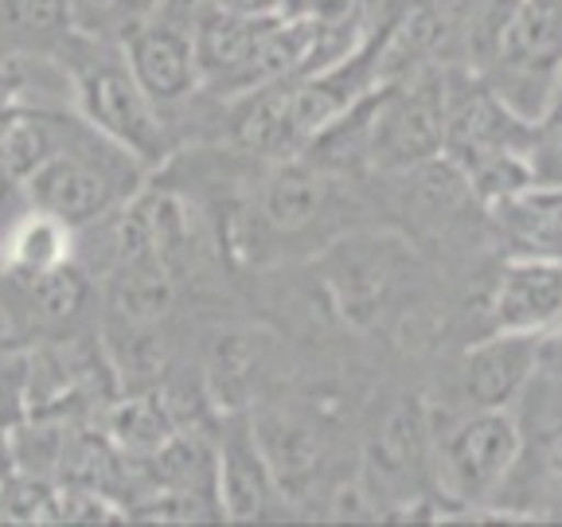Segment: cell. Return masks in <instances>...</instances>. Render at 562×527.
I'll return each instance as SVG.
<instances>
[{"mask_svg": "<svg viewBox=\"0 0 562 527\" xmlns=\"http://www.w3.org/2000/svg\"><path fill=\"white\" fill-rule=\"evenodd\" d=\"M16 441H12V434L0 426V484L9 481L12 473H16Z\"/></svg>", "mask_w": 562, "mask_h": 527, "instance_id": "23", "label": "cell"}, {"mask_svg": "<svg viewBox=\"0 0 562 527\" xmlns=\"http://www.w3.org/2000/svg\"><path fill=\"white\" fill-rule=\"evenodd\" d=\"M0 524H59V489L16 469L0 484Z\"/></svg>", "mask_w": 562, "mask_h": 527, "instance_id": "17", "label": "cell"}, {"mask_svg": "<svg viewBox=\"0 0 562 527\" xmlns=\"http://www.w3.org/2000/svg\"><path fill=\"white\" fill-rule=\"evenodd\" d=\"M27 67L32 63L20 52H9L0 59V133L9 130V122L27 105Z\"/></svg>", "mask_w": 562, "mask_h": 527, "instance_id": "20", "label": "cell"}, {"mask_svg": "<svg viewBox=\"0 0 562 527\" xmlns=\"http://www.w3.org/2000/svg\"><path fill=\"white\" fill-rule=\"evenodd\" d=\"M539 356H543V336L492 328L488 340L473 344L461 360V395H465V403L484 406V411H508L536 379Z\"/></svg>", "mask_w": 562, "mask_h": 527, "instance_id": "7", "label": "cell"}, {"mask_svg": "<svg viewBox=\"0 0 562 527\" xmlns=\"http://www.w3.org/2000/svg\"><path fill=\"white\" fill-rule=\"evenodd\" d=\"M70 32V0H0V47L9 52L52 55Z\"/></svg>", "mask_w": 562, "mask_h": 527, "instance_id": "14", "label": "cell"}, {"mask_svg": "<svg viewBox=\"0 0 562 527\" xmlns=\"http://www.w3.org/2000/svg\"><path fill=\"white\" fill-rule=\"evenodd\" d=\"M488 87L524 117L551 105L562 75V0H504L488 35Z\"/></svg>", "mask_w": 562, "mask_h": 527, "instance_id": "3", "label": "cell"}, {"mask_svg": "<svg viewBox=\"0 0 562 527\" xmlns=\"http://www.w3.org/2000/svg\"><path fill=\"white\" fill-rule=\"evenodd\" d=\"M524 453V434L512 411L473 406L465 418H453L446 430H434L430 461L438 484L453 504H488Z\"/></svg>", "mask_w": 562, "mask_h": 527, "instance_id": "5", "label": "cell"}, {"mask_svg": "<svg viewBox=\"0 0 562 527\" xmlns=\"http://www.w3.org/2000/svg\"><path fill=\"white\" fill-rule=\"evenodd\" d=\"M223 12H238V16H278L281 0H207Z\"/></svg>", "mask_w": 562, "mask_h": 527, "instance_id": "22", "label": "cell"}, {"mask_svg": "<svg viewBox=\"0 0 562 527\" xmlns=\"http://www.w3.org/2000/svg\"><path fill=\"white\" fill-rule=\"evenodd\" d=\"M215 489L227 519H266L285 504L243 411H231L227 430L215 441Z\"/></svg>", "mask_w": 562, "mask_h": 527, "instance_id": "8", "label": "cell"}, {"mask_svg": "<svg viewBox=\"0 0 562 527\" xmlns=\"http://www.w3.org/2000/svg\"><path fill=\"white\" fill-rule=\"evenodd\" d=\"M20 290L27 293L32 309L47 321H70V316H79L87 309L90 298V278L79 262H67L52 273H40L32 281H12Z\"/></svg>", "mask_w": 562, "mask_h": 527, "instance_id": "15", "label": "cell"}, {"mask_svg": "<svg viewBox=\"0 0 562 527\" xmlns=\"http://www.w3.org/2000/svg\"><path fill=\"white\" fill-rule=\"evenodd\" d=\"M24 208H27L24 188H20L16 180H12V176L4 172V168H0V231L9 227V223L16 220V215H20Z\"/></svg>", "mask_w": 562, "mask_h": 527, "instance_id": "21", "label": "cell"}, {"mask_svg": "<svg viewBox=\"0 0 562 527\" xmlns=\"http://www.w3.org/2000/svg\"><path fill=\"white\" fill-rule=\"evenodd\" d=\"M172 434H176L172 414L157 399H133V403L117 406L114 418H110V438L122 449H130L133 457L157 453Z\"/></svg>", "mask_w": 562, "mask_h": 527, "instance_id": "16", "label": "cell"}, {"mask_svg": "<svg viewBox=\"0 0 562 527\" xmlns=\"http://www.w3.org/2000/svg\"><path fill=\"white\" fill-rule=\"evenodd\" d=\"M504 238L524 258L562 262V188H524L508 200L492 203Z\"/></svg>", "mask_w": 562, "mask_h": 527, "instance_id": "12", "label": "cell"}, {"mask_svg": "<svg viewBox=\"0 0 562 527\" xmlns=\"http://www.w3.org/2000/svg\"><path fill=\"white\" fill-rule=\"evenodd\" d=\"M449 130V75L438 67H414L379 82L371 110L368 160L379 172L406 168L446 153Z\"/></svg>", "mask_w": 562, "mask_h": 527, "instance_id": "4", "label": "cell"}, {"mask_svg": "<svg viewBox=\"0 0 562 527\" xmlns=\"http://www.w3.org/2000/svg\"><path fill=\"white\" fill-rule=\"evenodd\" d=\"M9 336V321H4V313H0V340Z\"/></svg>", "mask_w": 562, "mask_h": 527, "instance_id": "24", "label": "cell"}, {"mask_svg": "<svg viewBox=\"0 0 562 527\" xmlns=\"http://www.w3.org/2000/svg\"><path fill=\"white\" fill-rule=\"evenodd\" d=\"M79 235L67 220L27 203L9 227L0 231V266L12 281H32L67 262H79Z\"/></svg>", "mask_w": 562, "mask_h": 527, "instance_id": "11", "label": "cell"}, {"mask_svg": "<svg viewBox=\"0 0 562 527\" xmlns=\"http://www.w3.org/2000/svg\"><path fill=\"white\" fill-rule=\"evenodd\" d=\"M524 160L536 188H562V102H551L543 114L531 117Z\"/></svg>", "mask_w": 562, "mask_h": 527, "instance_id": "19", "label": "cell"}, {"mask_svg": "<svg viewBox=\"0 0 562 527\" xmlns=\"http://www.w3.org/2000/svg\"><path fill=\"white\" fill-rule=\"evenodd\" d=\"M492 328L501 333H562V262L512 255L492 293Z\"/></svg>", "mask_w": 562, "mask_h": 527, "instance_id": "9", "label": "cell"}, {"mask_svg": "<svg viewBox=\"0 0 562 527\" xmlns=\"http://www.w3.org/2000/svg\"><path fill=\"white\" fill-rule=\"evenodd\" d=\"M52 59L55 67L67 70L70 105L90 130L117 141L130 157H137L145 172H157L172 160V122L140 90L117 40H94V35L70 32L52 52Z\"/></svg>", "mask_w": 562, "mask_h": 527, "instance_id": "1", "label": "cell"}, {"mask_svg": "<svg viewBox=\"0 0 562 527\" xmlns=\"http://www.w3.org/2000/svg\"><path fill=\"white\" fill-rule=\"evenodd\" d=\"M434 426L430 414L418 399H406L383 418V430L375 438V466L386 481H406L430 461Z\"/></svg>", "mask_w": 562, "mask_h": 527, "instance_id": "13", "label": "cell"}, {"mask_svg": "<svg viewBox=\"0 0 562 527\" xmlns=\"http://www.w3.org/2000/svg\"><path fill=\"white\" fill-rule=\"evenodd\" d=\"M250 430H255L258 449H262L266 466H270L285 501L313 489L321 466H325V438L313 422L290 411H262L250 418Z\"/></svg>", "mask_w": 562, "mask_h": 527, "instance_id": "10", "label": "cell"}, {"mask_svg": "<svg viewBox=\"0 0 562 527\" xmlns=\"http://www.w3.org/2000/svg\"><path fill=\"white\" fill-rule=\"evenodd\" d=\"M411 281V250L391 238L351 235L325 250V285L336 309L356 325H371L395 305Z\"/></svg>", "mask_w": 562, "mask_h": 527, "instance_id": "6", "label": "cell"}, {"mask_svg": "<svg viewBox=\"0 0 562 527\" xmlns=\"http://www.w3.org/2000/svg\"><path fill=\"white\" fill-rule=\"evenodd\" d=\"M157 0H70V27L94 40H117L149 16Z\"/></svg>", "mask_w": 562, "mask_h": 527, "instance_id": "18", "label": "cell"}, {"mask_svg": "<svg viewBox=\"0 0 562 527\" xmlns=\"http://www.w3.org/2000/svg\"><path fill=\"white\" fill-rule=\"evenodd\" d=\"M145 176L149 172L117 141L102 137L79 114H70L59 149L24 184V200L67 220L75 231H90L125 208L140 192Z\"/></svg>", "mask_w": 562, "mask_h": 527, "instance_id": "2", "label": "cell"}]
</instances>
